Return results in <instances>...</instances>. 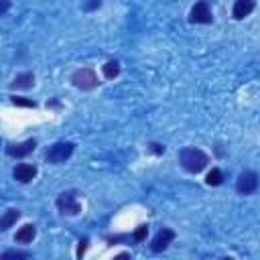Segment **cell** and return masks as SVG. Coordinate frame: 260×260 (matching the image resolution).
<instances>
[{
    "mask_svg": "<svg viewBox=\"0 0 260 260\" xmlns=\"http://www.w3.org/2000/svg\"><path fill=\"white\" fill-rule=\"evenodd\" d=\"M189 20L195 24H209L213 22V12L209 6V0H197L189 10Z\"/></svg>",
    "mask_w": 260,
    "mask_h": 260,
    "instance_id": "cell-5",
    "label": "cell"
},
{
    "mask_svg": "<svg viewBox=\"0 0 260 260\" xmlns=\"http://www.w3.org/2000/svg\"><path fill=\"white\" fill-rule=\"evenodd\" d=\"M71 83H73V87H77L81 91H91V89H95L100 85V79H98V75H95V71L91 67H81V69L73 71Z\"/></svg>",
    "mask_w": 260,
    "mask_h": 260,
    "instance_id": "cell-3",
    "label": "cell"
},
{
    "mask_svg": "<svg viewBox=\"0 0 260 260\" xmlns=\"http://www.w3.org/2000/svg\"><path fill=\"white\" fill-rule=\"evenodd\" d=\"M8 8H10V0H0V16L6 14Z\"/></svg>",
    "mask_w": 260,
    "mask_h": 260,
    "instance_id": "cell-20",
    "label": "cell"
},
{
    "mask_svg": "<svg viewBox=\"0 0 260 260\" xmlns=\"http://www.w3.org/2000/svg\"><path fill=\"white\" fill-rule=\"evenodd\" d=\"M258 189V175L254 171H242L236 181V191L240 195H252Z\"/></svg>",
    "mask_w": 260,
    "mask_h": 260,
    "instance_id": "cell-6",
    "label": "cell"
},
{
    "mask_svg": "<svg viewBox=\"0 0 260 260\" xmlns=\"http://www.w3.org/2000/svg\"><path fill=\"white\" fill-rule=\"evenodd\" d=\"M73 150H75V144H73V142H69V140H59V142H55V144L49 146V150L45 152V158H47V162H51V165H63V162L73 154Z\"/></svg>",
    "mask_w": 260,
    "mask_h": 260,
    "instance_id": "cell-2",
    "label": "cell"
},
{
    "mask_svg": "<svg viewBox=\"0 0 260 260\" xmlns=\"http://www.w3.org/2000/svg\"><path fill=\"white\" fill-rule=\"evenodd\" d=\"M32 85H35V73L30 71H22L10 81V89H28Z\"/></svg>",
    "mask_w": 260,
    "mask_h": 260,
    "instance_id": "cell-11",
    "label": "cell"
},
{
    "mask_svg": "<svg viewBox=\"0 0 260 260\" xmlns=\"http://www.w3.org/2000/svg\"><path fill=\"white\" fill-rule=\"evenodd\" d=\"M18 219H20V211H18V209H8V211H4V215H0V232L10 230Z\"/></svg>",
    "mask_w": 260,
    "mask_h": 260,
    "instance_id": "cell-13",
    "label": "cell"
},
{
    "mask_svg": "<svg viewBox=\"0 0 260 260\" xmlns=\"http://www.w3.org/2000/svg\"><path fill=\"white\" fill-rule=\"evenodd\" d=\"M35 236H37V228L32 223H24L14 234V242H18V244H30L35 240Z\"/></svg>",
    "mask_w": 260,
    "mask_h": 260,
    "instance_id": "cell-12",
    "label": "cell"
},
{
    "mask_svg": "<svg viewBox=\"0 0 260 260\" xmlns=\"http://www.w3.org/2000/svg\"><path fill=\"white\" fill-rule=\"evenodd\" d=\"M12 177H14L18 183H30V181L37 177V167H35V165H28V162H20V165L14 167Z\"/></svg>",
    "mask_w": 260,
    "mask_h": 260,
    "instance_id": "cell-9",
    "label": "cell"
},
{
    "mask_svg": "<svg viewBox=\"0 0 260 260\" xmlns=\"http://www.w3.org/2000/svg\"><path fill=\"white\" fill-rule=\"evenodd\" d=\"M55 205H57L59 213H63V215H77V213L81 211V203H79L75 191H63V193L57 197Z\"/></svg>",
    "mask_w": 260,
    "mask_h": 260,
    "instance_id": "cell-4",
    "label": "cell"
},
{
    "mask_svg": "<svg viewBox=\"0 0 260 260\" xmlns=\"http://www.w3.org/2000/svg\"><path fill=\"white\" fill-rule=\"evenodd\" d=\"M85 248H87V238H83V240L79 242V248H77V256H83Z\"/></svg>",
    "mask_w": 260,
    "mask_h": 260,
    "instance_id": "cell-21",
    "label": "cell"
},
{
    "mask_svg": "<svg viewBox=\"0 0 260 260\" xmlns=\"http://www.w3.org/2000/svg\"><path fill=\"white\" fill-rule=\"evenodd\" d=\"M175 232L171 230V228H162V230H158V234L152 238V242H150V250L152 252H162V250H167L169 248V244L175 240Z\"/></svg>",
    "mask_w": 260,
    "mask_h": 260,
    "instance_id": "cell-8",
    "label": "cell"
},
{
    "mask_svg": "<svg viewBox=\"0 0 260 260\" xmlns=\"http://www.w3.org/2000/svg\"><path fill=\"white\" fill-rule=\"evenodd\" d=\"M100 4H102V0H91V2H87L83 8H85V10H93V8H100Z\"/></svg>",
    "mask_w": 260,
    "mask_h": 260,
    "instance_id": "cell-22",
    "label": "cell"
},
{
    "mask_svg": "<svg viewBox=\"0 0 260 260\" xmlns=\"http://www.w3.org/2000/svg\"><path fill=\"white\" fill-rule=\"evenodd\" d=\"M148 150L154 152V154H162V152H165V146H162V144H156V142H150V144H148Z\"/></svg>",
    "mask_w": 260,
    "mask_h": 260,
    "instance_id": "cell-19",
    "label": "cell"
},
{
    "mask_svg": "<svg viewBox=\"0 0 260 260\" xmlns=\"http://www.w3.org/2000/svg\"><path fill=\"white\" fill-rule=\"evenodd\" d=\"M102 73L106 79H116L120 75V63L118 61H108L102 65Z\"/></svg>",
    "mask_w": 260,
    "mask_h": 260,
    "instance_id": "cell-14",
    "label": "cell"
},
{
    "mask_svg": "<svg viewBox=\"0 0 260 260\" xmlns=\"http://www.w3.org/2000/svg\"><path fill=\"white\" fill-rule=\"evenodd\" d=\"M179 160H181V167L187 171V173H201L207 165H209V156L207 152H203L201 148L197 146H185L179 150Z\"/></svg>",
    "mask_w": 260,
    "mask_h": 260,
    "instance_id": "cell-1",
    "label": "cell"
},
{
    "mask_svg": "<svg viewBox=\"0 0 260 260\" xmlns=\"http://www.w3.org/2000/svg\"><path fill=\"white\" fill-rule=\"evenodd\" d=\"M205 183H207L209 187H217V185H221V183H223V173H221V169L213 167V169L207 173V177H205Z\"/></svg>",
    "mask_w": 260,
    "mask_h": 260,
    "instance_id": "cell-15",
    "label": "cell"
},
{
    "mask_svg": "<svg viewBox=\"0 0 260 260\" xmlns=\"http://www.w3.org/2000/svg\"><path fill=\"white\" fill-rule=\"evenodd\" d=\"M30 256V252H18V250H8V252H4V254H0V260H6V258H28Z\"/></svg>",
    "mask_w": 260,
    "mask_h": 260,
    "instance_id": "cell-18",
    "label": "cell"
},
{
    "mask_svg": "<svg viewBox=\"0 0 260 260\" xmlns=\"http://www.w3.org/2000/svg\"><path fill=\"white\" fill-rule=\"evenodd\" d=\"M35 148H37V140H35V138H28V140H24V142L8 144V146H6V154L12 156V158H24V156H28Z\"/></svg>",
    "mask_w": 260,
    "mask_h": 260,
    "instance_id": "cell-7",
    "label": "cell"
},
{
    "mask_svg": "<svg viewBox=\"0 0 260 260\" xmlns=\"http://www.w3.org/2000/svg\"><path fill=\"white\" fill-rule=\"evenodd\" d=\"M12 104L14 106H20V108H37V102L35 100H26V98H18V95L12 98Z\"/></svg>",
    "mask_w": 260,
    "mask_h": 260,
    "instance_id": "cell-17",
    "label": "cell"
},
{
    "mask_svg": "<svg viewBox=\"0 0 260 260\" xmlns=\"http://www.w3.org/2000/svg\"><path fill=\"white\" fill-rule=\"evenodd\" d=\"M146 236H148V225H138V228L134 230V234H132V240H134V242H144Z\"/></svg>",
    "mask_w": 260,
    "mask_h": 260,
    "instance_id": "cell-16",
    "label": "cell"
},
{
    "mask_svg": "<svg viewBox=\"0 0 260 260\" xmlns=\"http://www.w3.org/2000/svg\"><path fill=\"white\" fill-rule=\"evenodd\" d=\"M254 8H256V0H236V2H234V8H232V16H234L236 20H242V18H246Z\"/></svg>",
    "mask_w": 260,
    "mask_h": 260,
    "instance_id": "cell-10",
    "label": "cell"
}]
</instances>
